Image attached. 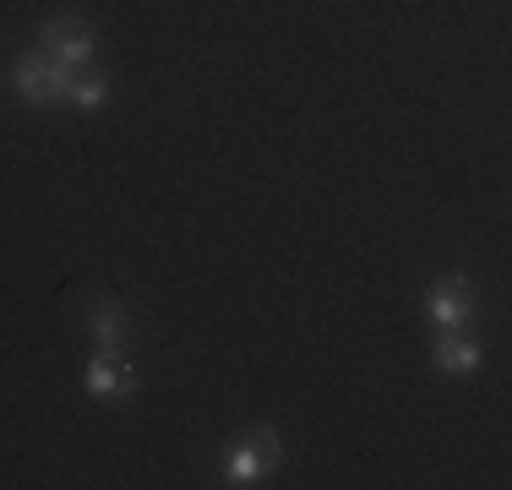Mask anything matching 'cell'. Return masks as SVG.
Wrapping results in <instances>:
<instances>
[{
    "instance_id": "6da1fadb",
    "label": "cell",
    "mask_w": 512,
    "mask_h": 490,
    "mask_svg": "<svg viewBox=\"0 0 512 490\" xmlns=\"http://www.w3.org/2000/svg\"><path fill=\"white\" fill-rule=\"evenodd\" d=\"M71 71H77V66H60V60H50L44 49H33V55H22L17 66H11V88H17L22 104L50 109V104H60V98H66Z\"/></svg>"
},
{
    "instance_id": "7a4b0ae2",
    "label": "cell",
    "mask_w": 512,
    "mask_h": 490,
    "mask_svg": "<svg viewBox=\"0 0 512 490\" xmlns=\"http://www.w3.org/2000/svg\"><path fill=\"white\" fill-rule=\"evenodd\" d=\"M273 463H278V436H273V425H251L246 441L235 447V458H229L224 480H229V485H251V480H262V474H273Z\"/></svg>"
},
{
    "instance_id": "3957f363",
    "label": "cell",
    "mask_w": 512,
    "mask_h": 490,
    "mask_svg": "<svg viewBox=\"0 0 512 490\" xmlns=\"http://www.w3.org/2000/svg\"><path fill=\"white\" fill-rule=\"evenodd\" d=\"M39 44H44V55H50V60H60V66H88V60H93V28L82 17L44 22Z\"/></svg>"
},
{
    "instance_id": "277c9868",
    "label": "cell",
    "mask_w": 512,
    "mask_h": 490,
    "mask_svg": "<svg viewBox=\"0 0 512 490\" xmlns=\"http://www.w3.org/2000/svg\"><path fill=\"white\" fill-rule=\"evenodd\" d=\"M82 382H88V392H93L99 403H126V398H137V371H131L120 354H99V360L88 365V376H82Z\"/></svg>"
},
{
    "instance_id": "5b68a950",
    "label": "cell",
    "mask_w": 512,
    "mask_h": 490,
    "mask_svg": "<svg viewBox=\"0 0 512 490\" xmlns=\"http://www.w3.org/2000/svg\"><path fill=\"white\" fill-rule=\"evenodd\" d=\"M425 311H431L436 327H463L474 316V289L463 278H442V284L425 289Z\"/></svg>"
},
{
    "instance_id": "8992f818",
    "label": "cell",
    "mask_w": 512,
    "mask_h": 490,
    "mask_svg": "<svg viewBox=\"0 0 512 490\" xmlns=\"http://www.w3.org/2000/svg\"><path fill=\"white\" fill-rule=\"evenodd\" d=\"M88 327H93V343L99 354H120L126 349V333H131V316L120 300H93L88 305Z\"/></svg>"
},
{
    "instance_id": "52a82bcc",
    "label": "cell",
    "mask_w": 512,
    "mask_h": 490,
    "mask_svg": "<svg viewBox=\"0 0 512 490\" xmlns=\"http://www.w3.org/2000/svg\"><path fill=\"white\" fill-rule=\"evenodd\" d=\"M436 365H442V371H453V376L480 371V343H474V338H447V343H436Z\"/></svg>"
},
{
    "instance_id": "ba28073f",
    "label": "cell",
    "mask_w": 512,
    "mask_h": 490,
    "mask_svg": "<svg viewBox=\"0 0 512 490\" xmlns=\"http://www.w3.org/2000/svg\"><path fill=\"white\" fill-rule=\"evenodd\" d=\"M66 98H71L77 109H99L104 98H109V77H104V71L77 66V71H71V88H66Z\"/></svg>"
}]
</instances>
